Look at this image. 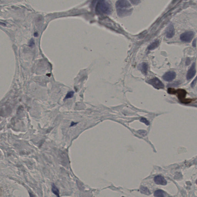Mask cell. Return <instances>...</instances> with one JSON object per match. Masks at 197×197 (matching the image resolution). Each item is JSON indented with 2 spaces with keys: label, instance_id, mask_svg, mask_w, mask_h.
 Returning a JSON list of instances; mask_svg holds the SVG:
<instances>
[{
  "label": "cell",
  "instance_id": "3957f363",
  "mask_svg": "<svg viewBox=\"0 0 197 197\" xmlns=\"http://www.w3.org/2000/svg\"><path fill=\"white\" fill-rule=\"evenodd\" d=\"M148 82L153 87L157 89H163L164 88V84L157 77H154L152 79H150L148 81Z\"/></svg>",
  "mask_w": 197,
  "mask_h": 197
},
{
  "label": "cell",
  "instance_id": "ac0fdd59",
  "mask_svg": "<svg viewBox=\"0 0 197 197\" xmlns=\"http://www.w3.org/2000/svg\"><path fill=\"white\" fill-rule=\"evenodd\" d=\"M141 122L145 124L146 125H149L150 124V123L147 119H146V118H144V117H142L140 120Z\"/></svg>",
  "mask_w": 197,
  "mask_h": 197
},
{
  "label": "cell",
  "instance_id": "2e32d148",
  "mask_svg": "<svg viewBox=\"0 0 197 197\" xmlns=\"http://www.w3.org/2000/svg\"><path fill=\"white\" fill-rule=\"evenodd\" d=\"M168 92L169 94H176V90L172 88H169L168 90Z\"/></svg>",
  "mask_w": 197,
  "mask_h": 197
},
{
  "label": "cell",
  "instance_id": "6da1fadb",
  "mask_svg": "<svg viewBox=\"0 0 197 197\" xmlns=\"http://www.w3.org/2000/svg\"><path fill=\"white\" fill-rule=\"evenodd\" d=\"M115 6L118 16L124 17L129 16L132 11L131 5L128 0H118Z\"/></svg>",
  "mask_w": 197,
  "mask_h": 197
},
{
  "label": "cell",
  "instance_id": "9a60e30c",
  "mask_svg": "<svg viewBox=\"0 0 197 197\" xmlns=\"http://www.w3.org/2000/svg\"><path fill=\"white\" fill-rule=\"evenodd\" d=\"M74 94V92H73V91H70V92H68V93L67 94L64 99H69V98H72V97L73 96Z\"/></svg>",
  "mask_w": 197,
  "mask_h": 197
},
{
  "label": "cell",
  "instance_id": "4fadbf2b",
  "mask_svg": "<svg viewBox=\"0 0 197 197\" xmlns=\"http://www.w3.org/2000/svg\"><path fill=\"white\" fill-rule=\"evenodd\" d=\"M140 191L142 194H143L144 195H150V191H149L148 189L145 187H141L140 188Z\"/></svg>",
  "mask_w": 197,
  "mask_h": 197
},
{
  "label": "cell",
  "instance_id": "d4e9b609",
  "mask_svg": "<svg viewBox=\"0 0 197 197\" xmlns=\"http://www.w3.org/2000/svg\"><path fill=\"white\" fill-rule=\"evenodd\" d=\"M73 122L72 123H71V125H70V126H74V125H75V124H77V123H74V124H73Z\"/></svg>",
  "mask_w": 197,
  "mask_h": 197
},
{
  "label": "cell",
  "instance_id": "8992f818",
  "mask_svg": "<svg viewBox=\"0 0 197 197\" xmlns=\"http://www.w3.org/2000/svg\"><path fill=\"white\" fill-rule=\"evenodd\" d=\"M196 69L195 63H193L191 67L188 71L187 74L186 78L188 80H190L192 79L195 76L196 74Z\"/></svg>",
  "mask_w": 197,
  "mask_h": 197
},
{
  "label": "cell",
  "instance_id": "d6986e66",
  "mask_svg": "<svg viewBox=\"0 0 197 197\" xmlns=\"http://www.w3.org/2000/svg\"><path fill=\"white\" fill-rule=\"evenodd\" d=\"M197 77H196L195 79L194 80H193L192 83H191V86L192 88H194V87H195V86L196 84V82H197Z\"/></svg>",
  "mask_w": 197,
  "mask_h": 197
},
{
  "label": "cell",
  "instance_id": "e0dca14e",
  "mask_svg": "<svg viewBox=\"0 0 197 197\" xmlns=\"http://www.w3.org/2000/svg\"><path fill=\"white\" fill-rule=\"evenodd\" d=\"M192 99H184L183 100H181V103H182L183 104H189L190 103H191L192 102Z\"/></svg>",
  "mask_w": 197,
  "mask_h": 197
},
{
  "label": "cell",
  "instance_id": "603a6c76",
  "mask_svg": "<svg viewBox=\"0 0 197 197\" xmlns=\"http://www.w3.org/2000/svg\"><path fill=\"white\" fill-rule=\"evenodd\" d=\"M190 62H191V61H190V59L189 58L187 59L186 63V65H189L190 64Z\"/></svg>",
  "mask_w": 197,
  "mask_h": 197
},
{
  "label": "cell",
  "instance_id": "ffe728a7",
  "mask_svg": "<svg viewBox=\"0 0 197 197\" xmlns=\"http://www.w3.org/2000/svg\"><path fill=\"white\" fill-rule=\"evenodd\" d=\"M131 1L133 4L137 5L140 2V0H131Z\"/></svg>",
  "mask_w": 197,
  "mask_h": 197
},
{
  "label": "cell",
  "instance_id": "52a82bcc",
  "mask_svg": "<svg viewBox=\"0 0 197 197\" xmlns=\"http://www.w3.org/2000/svg\"><path fill=\"white\" fill-rule=\"evenodd\" d=\"M154 181L155 184L158 185L165 186L167 184V181H166L164 177L161 175H158L155 177Z\"/></svg>",
  "mask_w": 197,
  "mask_h": 197
},
{
  "label": "cell",
  "instance_id": "7a4b0ae2",
  "mask_svg": "<svg viewBox=\"0 0 197 197\" xmlns=\"http://www.w3.org/2000/svg\"><path fill=\"white\" fill-rule=\"evenodd\" d=\"M95 11L97 14L109 15L112 12V8L107 0H97L95 6Z\"/></svg>",
  "mask_w": 197,
  "mask_h": 197
},
{
  "label": "cell",
  "instance_id": "277c9868",
  "mask_svg": "<svg viewBox=\"0 0 197 197\" xmlns=\"http://www.w3.org/2000/svg\"><path fill=\"white\" fill-rule=\"evenodd\" d=\"M195 36L193 31H187L182 33L180 36V39L183 42L189 43L192 41Z\"/></svg>",
  "mask_w": 197,
  "mask_h": 197
},
{
  "label": "cell",
  "instance_id": "8fae6325",
  "mask_svg": "<svg viewBox=\"0 0 197 197\" xmlns=\"http://www.w3.org/2000/svg\"><path fill=\"white\" fill-rule=\"evenodd\" d=\"M159 42L157 40L153 42L148 47V49L149 50H151L155 49L159 46Z\"/></svg>",
  "mask_w": 197,
  "mask_h": 197
},
{
  "label": "cell",
  "instance_id": "44dd1931",
  "mask_svg": "<svg viewBox=\"0 0 197 197\" xmlns=\"http://www.w3.org/2000/svg\"><path fill=\"white\" fill-rule=\"evenodd\" d=\"M180 84V82L179 81H176V82H175V83H173L172 84V85H171V86H178V85Z\"/></svg>",
  "mask_w": 197,
  "mask_h": 197
},
{
  "label": "cell",
  "instance_id": "5b68a950",
  "mask_svg": "<svg viewBox=\"0 0 197 197\" xmlns=\"http://www.w3.org/2000/svg\"><path fill=\"white\" fill-rule=\"evenodd\" d=\"M176 76V73L175 72L170 71L166 72L162 76V78L166 81L171 82L175 79Z\"/></svg>",
  "mask_w": 197,
  "mask_h": 197
},
{
  "label": "cell",
  "instance_id": "cb8c5ba5",
  "mask_svg": "<svg viewBox=\"0 0 197 197\" xmlns=\"http://www.w3.org/2000/svg\"><path fill=\"white\" fill-rule=\"evenodd\" d=\"M193 45L194 47H196V39H195L193 41Z\"/></svg>",
  "mask_w": 197,
  "mask_h": 197
},
{
  "label": "cell",
  "instance_id": "9c48e42d",
  "mask_svg": "<svg viewBox=\"0 0 197 197\" xmlns=\"http://www.w3.org/2000/svg\"><path fill=\"white\" fill-rule=\"evenodd\" d=\"M176 94H177V96L180 101L183 100L185 99L186 95L187 92L185 90L183 89H179L176 90Z\"/></svg>",
  "mask_w": 197,
  "mask_h": 197
},
{
  "label": "cell",
  "instance_id": "7c38bea8",
  "mask_svg": "<svg viewBox=\"0 0 197 197\" xmlns=\"http://www.w3.org/2000/svg\"><path fill=\"white\" fill-rule=\"evenodd\" d=\"M165 195V192L163 190H161V189L156 190L154 193V196L155 197H164Z\"/></svg>",
  "mask_w": 197,
  "mask_h": 197
},
{
  "label": "cell",
  "instance_id": "484cf974",
  "mask_svg": "<svg viewBox=\"0 0 197 197\" xmlns=\"http://www.w3.org/2000/svg\"><path fill=\"white\" fill-rule=\"evenodd\" d=\"M196 184H197V181H196Z\"/></svg>",
  "mask_w": 197,
  "mask_h": 197
},
{
  "label": "cell",
  "instance_id": "5bb4252c",
  "mask_svg": "<svg viewBox=\"0 0 197 197\" xmlns=\"http://www.w3.org/2000/svg\"><path fill=\"white\" fill-rule=\"evenodd\" d=\"M52 191L53 192V193L54 195H56L58 197L59 196V190L58 189L57 187L53 184L52 185Z\"/></svg>",
  "mask_w": 197,
  "mask_h": 197
},
{
  "label": "cell",
  "instance_id": "ba28073f",
  "mask_svg": "<svg viewBox=\"0 0 197 197\" xmlns=\"http://www.w3.org/2000/svg\"><path fill=\"white\" fill-rule=\"evenodd\" d=\"M175 34V28L172 24H170L166 31V36L168 38H171L174 36Z\"/></svg>",
  "mask_w": 197,
  "mask_h": 197
},
{
  "label": "cell",
  "instance_id": "7402d4cb",
  "mask_svg": "<svg viewBox=\"0 0 197 197\" xmlns=\"http://www.w3.org/2000/svg\"><path fill=\"white\" fill-rule=\"evenodd\" d=\"M34 41H33V39H32L30 41V42L29 46L30 47H32V46L34 45Z\"/></svg>",
  "mask_w": 197,
  "mask_h": 197
},
{
  "label": "cell",
  "instance_id": "30bf717a",
  "mask_svg": "<svg viewBox=\"0 0 197 197\" xmlns=\"http://www.w3.org/2000/svg\"><path fill=\"white\" fill-rule=\"evenodd\" d=\"M148 68V65L146 63H142L138 66V69L141 70L142 74L146 75L147 74Z\"/></svg>",
  "mask_w": 197,
  "mask_h": 197
}]
</instances>
